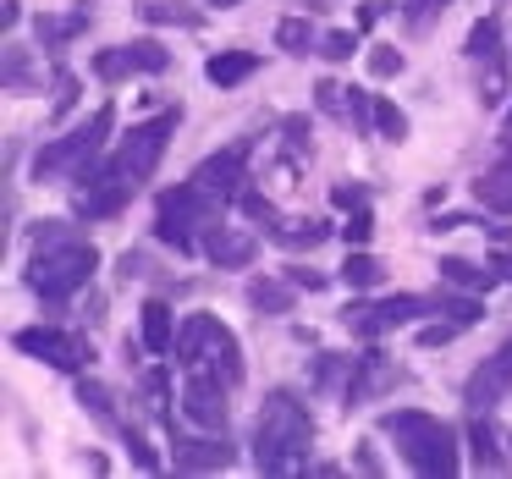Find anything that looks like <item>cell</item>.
Returning <instances> with one entry per match:
<instances>
[{
  "instance_id": "1f68e13d",
  "label": "cell",
  "mask_w": 512,
  "mask_h": 479,
  "mask_svg": "<svg viewBox=\"0 0 512 479\" xmlns=\"http://www.w3.org/2000/svg\"><path fill=\"white\" fill-rule=\"evenodd\" d=\"M342 237H347V248H364L369 237H375V215L364 210V204H358L353 215H347V226H342Z\"/></svg>"
},
{
  "instance_id": "7bdbcfd3",
  "label": "cell",
  "mask_w": 512,
  "mask_h": 479,
  "mask_svg": "<svg viewBox=\"0 0 512 479\" xmlns=\"http://www.w3.org/2000/svg\"><path fill=\"white\" fill-rule=\"evenodd\" d=\"M358 468H364V474H380V457L369 452V446H358Z\"/></svg>"
},
{
  "instance_id": "e575fe53",
  "label": "cell",
  "mask_w": 512,
  "mask_h": 479,
  "mask_svg": "<svg viewBox=\"0 0 512 479\" xmlns=\"http://www.w3.org/2000/svg\"><path fill=\"white\" fill-rule=\"evenodd\" d=\"M353 50H358V39L347 34V28H336V34L320 39V56H325V61H353Z\"/></svg>"
},
{
  "instance_id": "d6986e66",
  "label": "cell",
  "mask_w": 512,
  "mask_h": 479,
  "mask_svg": "<svg viewBox=\"0 0 512 479\" xmlns=\"http://www.w3.org/2000/svg\"><path fill=\"white\" fill-rule=\"evenodd\" d=\"M254 72H259V56H254V50H221V56H210L204 78H210L215 89H237V83L254 78Z\"/></svg>"
},
{
  "instance_id": "7402d4cb",
  "label": "cell",
  "mask_w": 512,
  "mask_h": 479,
  "mask_svg": "<svg viewBox=\"0 0 512 479\" xmlns=\"http://www.w3.org/2000/svg\"><path fill=\"white\" fill-rule=\"evenodd\" d=\"M325 237H331L325 221H270V243L281 248H320Z\"/></svg>"
},
{
  "instance_id": "bcb514c9",
  "label": "cell",
  "mask_w": 512,
  "mask_h": 479,
  "mask_svg": "<svg viewBox=\"0 0 512 479\" xmlns=\"http://www.w3.org/2000/svg\"><path fill=\"white\" fill-rule=\"evenodd\" d=\"M210 6H237V0H210Z\"/></svg>"
},
{
  "instance_id": "4fadbf2b",
  "label": "cell",
  "mask_w": 512,
  "mask_h": 479,
  "mask_svg": "<svg viewBox=\"0 0 512 479\" xmlns=\"http://www.w3.org/2000/svg\"><path fill=\"white\" fill-rule=\"evenodd\" d=\"M468 61L485 67V83H479V100L496 105L501 100V83H507V61H501V23L485 17V23L468 28Z\"/></svg>"
},
{
  "instance_id": "f546056e",
  "label": "cell",
  "mask_w": 512,
  "mask_h": 479,
  "mask_svg": "<svg viewBox=\"0 0 512 479\" xmlns=\"http://www.w3.org/2000/svg\"><path fill=\"white\" fill-rule=\"evenodd\" d=\"M0 83H6V89H28V83H34V72H28V50L6 45V67H0Z\"/></svg>"
},
{
  "instance_id": "e0dca14e",
  "label": "cell",
  "mask_w": 512,
  "mask_h": 479,
  "mask_svg": "<svg viewBox=\"0 0 512 479\" xmlns=\"http://www.w3.org/2000/svg\"><path fill=\"white\" fill-rule=\"evenodd\" d=\"M254 237L248 232H232V226H215L210 237H204V254L215 259L221 270H243V265H254Z\"/></svg>"
},
{
  "instance_id": "f35d334b",
  "label": "cell",
  "mask_w": 512,
  "mask_h": 479,
  "mask_svg": "<svg viewBox=\"0 0 512 479\" xmlns=\"http://www.w3.org/2000/svg\"><path fill=\"white\" fill-rule=\"evenodd\" d=\"M331 204H336V210H358V204H364V188H358V182H353V188H347V182H336Z\"/></svg>"
},
{
  "instance_id": "8fae6325",
  "label": "cell",
  "mask_w": 512,
  "mask_h": 479,
  "mask_svg": "<svg viewBox=\"0 0 512 479\" xmlns=\"http://www.w3.org/2000/svg\"><path fill=\"white\" fill-rule=\"evenodd\" d=\"M182 413H188L199 430H226V380L210 369H188V386H182Z\"/></svg>"
},
{
  "instance_id": "74e56055",
  "label": "cell",
  "mask_w": 512,
  "mask_h": 479,
  "mask_svg": "<svg viewBox=\"0 0 512 479\" xmlns=\"http://www.w3.org/2000/svg\"><path fill=\"white\" fill-rule=\"evenodd\" d=\"M457 331H463V325H452V320H446V325H424V331H419V342H424V347H446Z\"/></svg>"
},
{
  "instance_id": "60d3db41",
  "label": "cell",
  "mask_w": 512,
  "mask_h": 479,
  "mask_svg": "<svg viewBox=\"0 0 512 479\" xmlns=\"http://www.w3.org/2000/svg\"><path fill=\"white\" fill-rule=\"evenodd\" d=\"M144 397H149V408H155V413H166V375H160V369L144 380Z\"/></svg>"
},
{
  "instance_id": "4316f807",
  "label": "cell",
  "mask_w": 512,
  "mask_h": 479,
  "mask_svg": "<svg viewBox=\"0 0 512 479\" xmlns=\"http://www.w3.org/2000/svg\"><path fill=\"white\" fill-rule=\"evenodd\" d=\"M276 45L287 50V56H309V45H314V28L303 23V17H287V23L276 28Z\"/></svg>"
},
{
  "instance_id": "9a60e30c",
  "label": "cell",
  "mask_w": 512,
  "mask_h": 479,
  "mask_svg": "<svg viewBox=\"0 0 512 479\" xmlns=\"http://www.w3.org/2000/svg\"><path fill=\"white\" fill-rule=\"evenodd\" d=\"M171 452H177L182 474H215V468H232V457H237L221 430H210V435H177L171 430Z\"/></svg>"
},
{
  "instance_id": "d590c367",
  "label": "cell",
  "mask_w": 512,
  "mask_h": 479,
  "mask_svg": "<svg viewBox=\"0 0 512 479\" xmlns=\"http://www.w3.org/2000/svg\"><path fill=\"white\" fill-rule=\"evenodd\" d=\"M369 72H375V78H397V72H402V50L375 45V50H369Z\"/></svg>"
},
{
  "instance_id": "7a4b0ae2",
  "label": "cell",
  "mask_w": 512,
  "mask_h": 479,
  "mask_svg": "<svg viewBox=\"0 0 512 479\" xmlns=\"http://www.w3.org/2000/svg\"><path fill=\"white\" fill-rule=\"evenodd\" d=\"M309 446H314V419L309 408L298 402V391L276 386L259 408V424H254V463L265 474H298L309 463Z\"/></svg>"
},
{
  "instance_id": "d6a6232c",
  "label": "cell",
  "mask_w": 512,
  "mask_h": 479,
  "mask_svg": "<svg viewBox=\"0 0 512 479\" xmlns=\"http://www.w3.org/2000/svg\"><path fill=\"white\" fill-rule=\"evenodd\" d=\"M446 6H452V0H402V17H408V28H424V23H435Z\"/></svg>"
},
{
  "instance_id": "ee69618b",
  "label": "cell",
  "mask_w": 512,
  "mask_h": 479,
  "mask_svg": "<svg viewBox=\"0 0 512 479\" xmlns=\"http://www.w3.org/2000/svg\"><path fill=\"white\" fill-rule=\"evenodd\" d=\"M490 265H496V276H507V281H512V254H496Z\"/></svg>"
},
{
  "instance_id": "83f0119b",
  "label": "cell",
  "mask_w": 512,
  "mask_h": 479,
  "mask_svg": "<svg viewBox=\"0 0 512 479\" xmlns=\"http://www.w3.org/2000/svg\"><path fill=\"white\" fill-rule=\"evenodd\" d=\"M375 127H380L386 144H402V138H408V116H402L391 100H375Z\"/></svg>"
},
{
  "instance_id": "8992f818",
  "label": "cell",
  "mask_w": 512,
  "mask_h": 479,
  "mask_svg": "<svg viewBox=\"0 0 512 479\" xmlns=\"http://www.w3.org/2000/svg\"><path fill=\"white\" fill-rule=\"evenodd\" d=\"M111 127H116V105H100L83 127H72L67 138H56V144L39 149V155H34V177L39 182H45V177H78L83 182L94 166H100Z\"/></svg>"
},
{
  "instance_id": "ac0fdd59",
  "label": "cell",
  "mask_w": 512,
  "mask_h": 479,
  "mask_svg": "<svg viewBox=\"0 0 512 479\" xmlns=\"http://www.w3.org/2000/svg\"><path fill=\"white\" fill-rule=\"evenodd\" d=\"M177 314H171L166 298H149L144 303V347L149 353H177Z\"/></svg>"
},
{
  "instance_id": "836d02e7",
  "label": "cell",
  "mask_w": 512,
  "mask_h": 479,
  "mask_svg": "<svg viewBox=\"0 0 512 479\" xmlns=\"http://www.w3.org/2000/svg\"><path fill=\"white\" fill-rule=\"evenodd\" d=\"M72 105H78V78H72V72L61 67V72H56V105H50V116L61 122V116H67Z\"/></svg>"
},
{
  "instance_id": "ba28073f",
  "label": "cell",
  "mask_w": 512,
  "mask_h": 479,
  "mask_svg": "<svg viewBox=\"0 0 512 479\" xmlns=\"http://www.w3.org/2000/svg\"><path fill=\"white\" fill-rule=\"evenodd\" d=\"M424 314H441V298L402 292V298H386V303H347L342 320H347V331H358V336H386V331H397V325L424 320Z\"/></svg>"
},
{
  "instance_id": "4dcf8cb0",
  "label": "cell",
  "mask_w": 512,
  "mask_h": 479,
  "mask_svg": "<svg viewBox=\"0 0 512 479\" xmlns=\"http://www.w3.org/2000/svg\"><path fill=\"white\" fill-rule=\"evenodd\" d=\"M441 314H446L452 325H474L479 314H485V303H479V298H452V292H441Z\"/></svg>"
},
{
  "instance_id": "6da1fadb",
  "label": "cell",
  "mask_w": 512,
  "mask_h": 479,
  "mask_svg": "<svg viewBox=\"0 0 512 479\" xmlns=\"http://www.w3.org/2000/svg\"><path fill=\"white\" fill-rule=\"evenodd\" d=\"M177 122H182V111H166V116H155V122H138L133 133L122 138V149H116L105 166H94L89 177H83L89 188L78 193V210L89 215V221L122 215L127 204H133V193L155 177V166H160V155H166Z\"/></svg>"
},
{
  "instance_id": "d4e9b609",
  "label": "cell",
  "mask_w": 512,
  "mask_h": 479,
  "mask_svg": "<svg viewBox=\"0 0 512 479\" xmlns=\"http://www.w3.org/2000/svg\"><path fill=\"white\" fill-rule=\"evenodd\" d=\"M83 28H89V12H72V17H39V39H45V50H61L67 39H78Z\"/></svg>"
},
{
  "instance_id": "ab89813d",
  "label": "cell",
  "mask_w": 512,
  "mask_h": 479,
  "mask_svg": "<svg viewBox=\"0 0 512 479\" xmlns=\"http://www.w3.org/2000/svg\"><path fill=\"white\" fill-rule=\"evenodd\" d=\"M287 144H292V155L309 149V122H303V116H287Z\"/></svg>"
},
{
  "instance_id": "cb8c5ba5",
  "label": "cell",
  "mask_w": 512,
  "mask_h": 479,
  "mask_svg": "<svg viewBox=\"0 0 512 479\" xmlns=\"http://www.w3.org/2000/svg\"><path fill=\"white\" fill-rule=\"evenodd\" d=\"M468 446H474V468H490V474L507 468V457H501V446H496V430H490L485 419L468 424Z\"/></svg>"
},
{
  "instance_id": "ffe728a7",
  "label": "cell",
  "mask_w": 512,
  "mask_h": 479,
  "mask_svg": "<svg viewBox=\"0 0 512 479\" xmlns=\"http://www.w3.org/2000/svg\"><path fill=\"white\" fill-rule=\"evenodd\" d=\"M248 303H254L259 314H292L298 287H292V281H276V276H254L248 281Z\"/></svg>"
},
{
  "instance_id": "7c38bea8",
  "label": "cell",
  "mask_w": 512,
  "mask_h": 479,
  "mask_svg": "<svg viewBox=\"0 0 512 479\" xmlns=\"http://www.w3.org/2000/svg\"><path fill=\"white\" fill-rule=\"evenodd\" d=\"M512 391V336L507 342L496 347V353L485 358V364L474 369V375H468V386H463V402L474 413H485V408H496L501 397H507Z\"/></svg>"
},
{
  "instance_id": "52a82bcc",
  "label": "cell",
  "mask_w": 512,
  "mask_h": 479,
  "mask_svg": "<svg viewBox=\"0 0 512 479\" xmlns=\"http://www.w3.org/2000/svg\"><path fill=\"white\" fill-rule=\"evenodd\" d=\"M177 364L182 369H210L226 386H237V380H243V347H237V336L226 331L215 314H188L182 331H177Z\"/></svg>"
},
{
  "instance_id": "5bb4252c",
  "label": "cell",
  "mask_w": 512,
  "mask_h": 479,
  "mask_svg": "<svg viewBox=\"0 0 512 479\" xmlns=\"http://www.w3.org/2000/svg\"><path fill=\"white\" fill-rule=\"evenodd\" d=\"M248 155H254V144L237 138L232 149H221V155L204 160V166L193 171V182L210 188V193H221V199H232V193H243V182H248Z\"/></svg>"
},
{
  "instance_id": "f1b7e54d",
  "label": "cell",
  "mask_w": 512,
  "mask_h": 479,
  "mask_svg": "<svg viewBox=\"0 0 512 479\" xmlns=\"http://www.w3.org/2000/svg\"><path fill=\"white\" fill-rule=\"evenodd\" d=\"M144 17H149V23H177V28H199V23H204L199 12H188V6H177V0H160V6H144Z\"/></svg>"
},
{
  "instance_id": "30bf717a",
  "label": "cell",
  "mask_w": 512,
  "mask_h": 479,
  "mask_svg": "<svg viewBox=\"0 0 512 479\" xmlns=\"http://www.w3.org/2000/svg\"><path fill=\"white\" fill-rule=\"evenodd\" d=\"M171 67V50L160 45V39H133V45H116V50H100L94 56V78L100 83H122L133 78V72H166Z\"/></svg>"
},
{
  "instance_id": "3957f363",
  "label": "cell",
  "mask_w": 512,
  "mask_h": 479,
  "mask_svg": "<svg viewBox=\"0 0 512 479\" xmlns=\"http://www.w3.org/2000/svg\"><path fill=\"white\" fill-rule=\"evenodd\" d=\"M380 430L397 441L402 463H408L413 474H424V479H452L457 474V435H452V424H441L435 413L391 408V413H380Z\"/></svg>"
},
{
  "instance_id": "b9f144b4",
  "label": "cell",
  "mask_w": 512,
  "mask_h": 479,
  "mask_svg": "<svg viewBox=\"0 0 512 479\" xmlns=\"http://www.w3.org/2000/svg\"><path fill=\"white\" fill-rule=\"evenodd\" d=\"M287 281H292V287H309V292H320V287H325V276H320V270H292Z\"/></svg>"
},
{
  "instance_id": "44dd1931",
  "label": "cell",
  "mask_w": 512,
  "mask_h": 479,
  "mask_svg": "<svg viewBox=\"0 0 512 479\" xmlns=\"http://www.w3.org/2000/svg\"><path fill=\"white\" fill-rule=\"evenodd\" d=\"M474 199L490 204V210H501V215H512V155L501 160L496 171H485V177L474 182Z\"/></svg>"
},
{
  "instance_id": "8d00e7d4",
  "label": "cell",
  "mask_w": 512,
  "mask_h": 479,
  "mask_svg": "<svg viewBox=\"0 0 512 479\" xmlns=\"http://www.w3.org/2000/svg\"><path fill=\"white\" fill-rule=\"evenodd\" d=\"M122 435H127V452H133V463L144 468V474H155V468H160V457L149 452V441H144V435H138L133 424H122Z\"/></svg>"
},
{
  "instance_id": "f6af8a7d",
  "label": "cell",
  "mask_w": 512,
  "mask_h": 479,
  "mask_svg": "<svg viewBox=\"0 0 512 479\" xmlns=\"http://www.w3.org/2000/svg\"><path fill=\"white\" fill-rule=\"evenodd\" d=\"M501 138H507V144H512V111H507V127H501Z\"/></svg>"
},
{
  "instance_id": "5b68a950",
  "label": "cell",
  "mask_w": 512,
  "mask_h": 479,
  "mask_svg": "<svg viewBox=\"0 0 512 479\" xmlns=\"http://www.w3.org/2000/svg\"><path fill=\"white\" fill-rule=\"evenodd\" d=\"M94 270H100L94 243H83L78 232H72V237H50V243H39L34 265H28V287H34L45 303H67L78 287H89V281H94Z\"/></svg>"
},
{
  "instance_id": "484cf974",
  "label": "cell",
  "mask_w": 512,
  "mask_h": 479,
  "mask_svg": "<svg viewBox=\"0 0 512 479\" xmlns=\"http://www.w3.org/2000/svg\"><path fill=\"white\" fill-rule=\"evenodd\" d=\"M380 276H386V270H380L375 254H364V248H358V254H347V265H342L347 287H380Z\"/></svg>"
},
{
  "instance_id": "277c9868",
  "label": "cell",
  "mask_w": 512,
  "mask_h": 479,
  "mask_svg": "<svg viewBox=\"0 0 512 479\" xmlns=\"http://www.w3.org/2000/svg\"><path fill=\"white\" fill-rule=\"evenodd\" d=\"M221 210H226L221 193L199 188V182L188 177V182H177V188L160 193V204H155V237L166 248H177V254H193V248H199L215 226H221Z\"/></svg>"
},
{
  "instance_id": "9c48e42d",
  "label": "cell",
  "mask_w": 512,
  "mask_h": 479,
  "mask_svg": "<svg viewBox=\"0 0 512 479\" xmlns=\"http://www.w3.org/2000/svg\"><path fill=\"white\" fill-rule=\"evenodd\" d=\"M12 342H17V353L39 358V364H50V369H67V375H72V369H83V364L94 358L89 336L61 331V325H23Z\"/></svg>"
},
{
  "instance_id": "603a6c76",
  "label": "cell",
  "mask_w": 512,
  "mask_h": 479,
  "mask_svg": "<svg viewBox=\"0 0 512 479\" xmlns=\"http://www.w3.org/2000/svg\"><path fill=\"white\" fill-rule=\"evenodd\" d=\"M441 281L446 287H468V292H485L496 281V265H468V259H441Z\"/></svg>"
},
{
  "instance_id": "2e32d148",
  "label": "cell",
  "mask_w": 512,
  "mask_h": 479,
  "mask_svg": "<svg viewBox=\"0 0 512 479\" xmlns=\"http://www.w3.org/2000/svg\"><path fill=\"white\" fill-rule=\"evenodd\" d=\"M397 380H402V369L386 364V353H364L353 364V380H347V402H369V397H380L386 386H397Z\"/></svg>"
}]
</instances>
